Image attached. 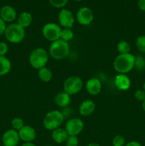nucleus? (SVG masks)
<instances>
[{"label":"nucleus","instance_id":"nucleus-13","mask_svg":"<svg viewBox=\"0 0 145 146\" xmlns=\"http://www.w3.org/2000/svg\"><path fill=\"white\" fill-rule=\"evenodd\" d=\"M20 140L24 142H32L36 136V131L30 125H24L21 130L18 131Z\"/></svg>","mask_w":145,"mask_h":146},{"label":"nucleus","instance_id":"nucleus-23","mask_svg":"<svg viewBox=\"0 0 145 146\" xmlns=\"http://www.w3.org/2000/svg\"><path fill=\"white\" fill-rule=\"evenodd\" d=\"M73 36V31H72L71 29L64 28L63 29L61 30L60 39L63 40V41H66V42H68V41H71V39H72Z\"/></svg>","mask_w":145,"mask_h":146},{"label":"nucleus","instance_id":"nucleus-37","mask_svg":"<svg viewBox=\"0 0 145 146\" xmlns=\"http://www.w3.org/2000/svg\"><path fill=\"white\" fill-rule=\"evenodd\" d=\"M142 109H143V111L145 112V99H144V101H142Z\"/></svg>","mask_w":145,"mask_h":146},{"label":"nucleus","instance_id":"nucleus-7","mask_svg":"<svg viewBox=\"0 0 145 146\" xmlns=\"http://www.w3.org/2000/svg\"><path fill=\"white\" fill-rule=\"evenodd\" d=\"M61 30L62 29L59 25L55 23L50 22L44 26L42 29V34L45 39L53 42L60 39Z\"/></svg>","mask_w":145,"mask_h":146},{"label":"nucleus","instance_id":"nucleus-38","mask_svg":"<svg viewBox=\"0 0 145 146\" xmlns=\"http://www.w3.org/2000/svg\"><path fill=\"white\" fill-rule=\"evenodd\" d=\"M143 90L145 91V82L144 83V84H143Z\"/></svg>","mask_w":145,"mask_h":146},{"label":"nucleus","instance_id":"nucleus-22","mask_svg":"<svg viewBox=\"0 0 145 146\" xmlns=\"http://www.w3.org/2000/svg\"><path fill=\"white\" fill-rule=\"evenodd\" d=\"M117 48L120 54H129L131 51V46L127 41H121L117 44Z\"/></svg>","mask_w":145,"mask_h":146},{"label":"nucleus","instance_id":"nucleus-40","mask_svg":"<svg viewBox=\"0 0 145 146\" xmlns=\"http://www.w3.org/2000/svg\"><path fill=\"white\" fill-rule=\"evenodd\" d=\"M47 146H51V145H47Z\"/></svg>","mask_w":145,"mask_h":146},{"label":"nucleus","instance_id":"nucleus-9","mask_svg":"<svg viewBox=\"0 0 145 146\" xmlns=\"http://www.w3.org/2000/svg\"><path fill=\"white\" fill-rule=\"evenodd\" d=\"M93 18L94 15L92 11L86 7L80 9L76 14L77 21L81 25H89L93 21Z\"/></svg>","mask_w":145,"mask_h":146},{"label":"nucleus","instance_id":"nucleus-4","mask_svg":"<svg viewBox=\"0 0 145 146\" xmlns=\"http://www.w3.org/2000/svg\"><path fill=\"white\" fill-rule=\"evenodd\" d=\"M28 60L33 68L39 70L46 65L48 61V54L44 48H35L30 54Z\"/></svg>","mask_w":145,"mask_h":146},{"label":"nucleus","instance_id":"nucleus-27","mask_svg":"<svg viewBox=\"0 0 145 146\" xmlns=\"http://www.w3.org/2000/svg\"><path fill=\"white\" fill-rule=\"evenodd\" d=\"M65 143L66 146H78V145H79V140H78V138L77 136L68 135Z\"/></svg>","mask_w":145,"mask_h":146},{"label":"nucleus","instance_id":"nucleus-17","mask_svg":"<svg viewBox=\"0 0 145 146\" xmlns=\"http://www.w3.org/2000/svg\"><path fill=\"white\" fill-rule=\"evenodd\" d=\"M51 136H52V139L55 143L60 144L65 142V141L67 140V138L68 137V135L65 129L58 128L57 129L53 131Z\"/></svg>","mask_w":145,"mask_h":146},{"label":"nucleus","instance_id":"nucleus-15","mask_svg":"<svg viewBox=\"0 0 145 146\" xmlns=\"http://www.w3.org/2000/svg\"><path fill=\"white\" fill-rule=\"evenodd\" d=\"M115 85L120 91H127L130 88V78L126 74H119L115 78Z\"/></svg>","mask_w":145,"mask_h":146},{"label":"nucleus","instance_id":"nucleus-16","mask_svg":"<svg viewBox=\"0 0 145 146\" xmlns=\"http://www.w3.org/2000/svg\"><path fill=\"white\" fill-rule=\"evenodd\" d=\"M95 110V104L91 100H86L81 103L79 106V113L82 116H88Z\"/></svg>","mask_w":145,"mask_h":146},{"label":"nucleus","instance_id":"nucleus-19","mask_svg":"<svg viewBox=\"0 0 145 146\" xmlns=\"http://www.w3.org/2000/svg\"><path fill=\"white\" fill-rule=\"evenodd\" d=\"M32 20L33 18L31 14L30 13L27 12V11H24L18 17L17 24H19L23 28L25 29L31 25V23H32Z\"/></svg>","mask_w":145,"mask_h":146},{"label":"nucleus","instance_id":"nucleus-34","mask_svg":"<svg viewBox=\"0 0 145 146\" xmlns=\"http://www.w3.org/2000/svg\"><path fill=\"white\" fill-rule=\"evenodd\" d=\"M125 146H142L137 141H131V142L128 143Z\"/></svg>","mask_w":145,"mask_h":146},{"label":"nucleus","instance_id":"nucleus-11","mask_svg":"<svg viewBox=\"0 0 145 146\" xmlns=\"http://www.w3.org/2000/svg\"><path fill=\"white\" fill-rule=\"evenodd\" d=\"M20 141L18 131L9 129L6 131L2 136V143L4 146H16Z\"/></svg>","mask_w":145,"mask_h":146},{"label":"nucleus","instance_id":"nucleus-39","mask_svg":"<svg viewBox=\"0 0 145 146\" xmlns=\"http://www.w3.org/2000/svg\"><path fill=\"white\" fill-rule=\"evenodd\" d=\"M74 1H82V0H74Z\"/></svg>","mask_w":145,"mask_h":146},{"label":"nucleus","instance_id":"nucleus-6","mask_svg":"<svg viewBox=\"0 0 145 146\" xmlns=\"http://www.w3.org/2000/svg\"><path fill=\"white\" fill-rule=\"evenodd\" d=\"M83 86V82L81 78L78 76H70L64 81L63 90L70 96L78 94Z\"/></svg>","mask_w":145,"mask_h":146},{"label":"nucleus","instance_id":"nucleus-33","mask_svg":"<svg viewBox=\"0 0 145 146\" xmlns=\"http://www.w3.org/2000/svg\"><path fill=\"white\" fill-rule=\"evenodd\" d=\"M137 5L141 11H145V0H138Z\"/></svg>","mask_w":145,"mask_h":146},{"label":"nucleus","instance_id":"nucleus-36","mask_svg":"<svg viewBox=\"0 0 145 146\" xmlns=\"http://www.w3.org/2000/svg\"><path fill=\"white\" fill-rule=\"evenodd\" d=\"M88 146H101L98 143H90L88 145Z\"/></svg>","mask_w":145,"mask_h":146},{"label":"nucleus","instance_id":"nucleus-35","mask_svg":"<svg viewBox=\"0 0 145 146\" xmlns=\"http://www.w3.org/2000/svg\"><path fill=\"white\" fill-rule=\"evenodd\" d=\"M21 146H36V145L31 142H26L24 144H22Z\"/></svg>","mask_w":145,"mask_h":146},{"label":"nucleus","instance_id":"nucleus-25","mask_svg":"<svg viewBox=\"0 0 145 146\" xmlns=\"http://www.w3.org/2000/svg\"><path fill=\"white\" fill-rule=\"evenodd\" d=\"M11 126L13 129L18 131L24 126V121L21 118H15L11 121Z\"/></svg>","mask_w":145,"mask_h":146},{"label":"nucleus","instance_id":"nucleus-14","mask_svg":"<svg viewBox=\"0 0 145 146\" xmlns=\"http://www.w3.org/2000/svg\"><path fill=\"white\" fill-rule=\"evenodd\" d=\"M85 87H86V90L88 94L95 96L100 93L102 90V84L98 78H92L87 81Z\"/></svg>","mask_w":145,"mask_h":146},{"label":"nucleus","instance_id":"nucleus-20","mask_svg":"<svg viewBox=\"0 0 145 146\" xmlns=\"http://www.w3.org/2000/svg\"><path fill=\"white\" fill-rule=\"evenodd\" d=\"M11 68V61L5 56H0V76L7 75Z\"/></svg>","mask_w":145,"mask_h":146},{"label":"nucleus","instance_id":"nucleus-5","mask_svg":"<svg viewBox=\"0 0 145 146\" xmlns=\"http://www.w3.org/2000/svg\"><path fill=\"white\" fill-rule=\"evenodd\" d=\"M63 114L61 111L55 110L47 113L44 117L43 123L45 129L53 131L60 128V126L63 123Z\"/></svg>","mask_w":145,"mask_h":146},{"label":"nucleus","instance_id":"nucleus-2","mask_svg":"<svg viewBox=\"0 0 145 146\" xmlns=\"http://www.w3.org/2000/svg\"><path fill=\"white\" fill-rule=\"evenodd\" d=\"M70 52L69 44L61 39L53 41L49 47V54L53 58L61 60L65 58Z\"/></svg>","mask_w":145,"mask_h":146},{"label":"nucleus","instance_id":"nucleus-29","mask_svg":"<svg viewBox=\"0 0 145 146\" xmlns=\"http://www.w3.org/2000/svg\"><path fill=\"white\" fill-rule=\"evenodd\" d=\"M48 1L55 8H62L66 5L68 0H48Z\"/></svg>","mask_w":145,"mask_h":146},{"label":"nucleus","instance_id":"nucleus-10","mask_svg":"<svg viewBox=\"0 0 145 146\" xmlns=\"http://www.w3.org/2000/svg\"><path fill=\"white\" fill-rule=\"evenodd\" d=\"M58 21L61 27L66 29H71L75 22L73 14L70 10L62 9L58 14Z\"/></svg>","mask_w":145,"mask_h":146},{"label":"nucleus","instance_id":"nucleus-24","mask_svg":"<svg viewBox=\"0 0 145 146\" xmlns=\"http://www.w3.org/2000/svg\"><path fill=\"white\" fill-rule=\"evenodd\" d=\"M134 68L139 71H142L145 69V58L143 56H137L135 57Z\"/></svg>","mask_w":145,"mask_h":146},{"label":"nucleus","instance_id":"nucleus-3","mask_svg":"<svg viewBox=\"0 0 145 146\" xmlns=\"http://www.w3.org/2000/svg\"><path fill=\"white\" fill-rule=\"evenodd\" d=\"M6 38L12 44H18L25 37V29L16 23H12L7 26L4 32Z\"/></svg>","mask_w":145,"mask_h":146},{"label":"nucleus","instance_id":"nucleus-21","mask_svg":"<svg viewBox=\"0 0 145 146\" xmlns=\"http://www.w3.org/2000/svg\"><path fill=\"white\" fill-rule=\"evenodd\" d=\"M38 76L40 79H41V81H42L43 82L47 83L51 81V78H52L53 74L51 70L45 66L38 70Z\"/></svg>","mask_w":145,"mask_h":146},{"label":"nucleus","instance_id":"nucleus-8","mask_svg":"<svg viewBox=\"0 0 145 146\" xmlns=\"http://www.w3.org/2000/svg\"><path fill=\"white\" fill-rule=\"evenodd\" d=\"M84 128L83 121L79 118H72L67 121L65 126V130L66 131L68 135L77 136L82 131Z\"/></svg>","mask_w":145,"mask_h":146},{"label":"nucleus","instance_id":"nucleus-32","mask_svg":"<svg viewBox=\"0 0 145 146\" xmlns=\"http://www.w3.org/2000/svg\"><path fill=\"white\" fill-rule=\"evenodd\" d=\"M6 28H7V25H6L5 21H3L1 18H0V36L2 35L5 32Z\"/></svg>","mask_w":145,"mask_h":146},{"label":"nucleus","instance_id":"nucleus-12","mask_svg":"<svg viewBox=\"0 0 145 146\" xmlns=\"http://www.w3.org/2000/svg\"><path fill=\"white\" fill-rule=\"evenodd\" d=\"M15 9L9 5H5L0 10V18L5 22H12L16 18Z\"/></svg>","mask_w":145,"mask_h":146},{"label":"nucleus","instance_id":"nucleus-31","mask_svg":"<svg viewBox=\"0 0 145 146\" xmlns=\"http://www.w3.org/2000/svg\"><path fill=\"white\" fill-rule=\"evenodd\" d=\"M9 50L8 45L5 42H0V56H5Z\"/></svg>","mask_w":145,"mask_h":146},{"label":"nucleus","instance_id":"nucleus-1","mask_svg":"<svg viewBox=\"0 0 145 146\" xmlns=\"http://www.w3.org/2000/svg\"><path fill=\"white\" fill-rule=\"evenodd\" d=\"M135 56L132 54H119L114 61V68L119 74H126L134 66Z\"/></svg>","mask_w":145,"mask_h":146},{"label":"nucleus","instance_id":"nucleus-26","mask_svg":"<svg viewBox=\"0 0 145 146\" xmlns=\"http://www.w3.org/2000/svg\"><path fill=\"white\" fill-rule=\"evenodd\" d=\"M136 46L141 52L145 53V35L139 36L136 38Z\"/></svg>","mask_w":145,"mask_h":146},{"label":"nucleus","instance_id":"nucleus-28","mask_svg":"<svg viewBox=\"0 0 145 146\" xmlns=\"http://www.w3.org/2000/svg\"><path fill=\"white\" fill-rule=\"evenodd\" d=\"M125 143V139L122 135H117L114 137L112 140V145L113 146H124Z\"/></svg>","mask_w":145,"mask_h":146},{"label":"nucleus","instance_id":"nucleus-30","mask_svg":"<svg viewBox=\"0 0 145 146\" xmlns=\"http://www.w3.org/2000/svg\"><path fill=\"white\" fill-rule=\"evenodd\" d=\"M134 97L137 101L142 102L145 99V91L143 89L136 90L134 94Z\"/></svg>","mask_w":145,"mask_h":146},{"label":"nucleus","instance_id":"nucleus-18","mask_svg":"<svg viewBox=\"0 0 145 146\" xmlns=\"http://www.w3.org/2000/svg\"><path fill=\"white\" fill-rule=\"evenodd\" d=\"M55 103L59 107H67L71 103V96L66 92H61L55 97Z\"/></svg>","mask_w":145,"mask_h":146}]
</instances>
